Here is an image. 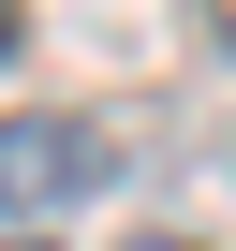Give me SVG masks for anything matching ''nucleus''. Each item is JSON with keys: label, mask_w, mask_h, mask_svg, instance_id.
<instances>
[{"label": "nucleus", "mask_w": 236, "mask_h": 251, "mask_svg": "<svg viewBox=\"0 0 236 251\" xmlns=\"http://www.w3.org/2000/svg\"><path fill=\"white\" fill-rule=\"evenodd\" d=\"M118 177V148L89 118H0V222H45V207H89Z\"/></svg>", "instance_id": "1"}, {"label": "nucleus", "mask_w": 236, "mask_h": 251, "mask_svg": "<svg viewBox=\"0 0 236 251\" xmlns=\"http://www.w3.org/2000/svg\"><path fill=\"white\" fill-rule=\"evenodd\" d=\"M0 59H15V0H0Z\"/></svg>", "instance_id": "2"}, {"label": "nucleus", "mask_w": 236, "mask_h": 251, "mask_svg": "<svg viewBox=\"0 0 236 251\" xmlns=\"http://www.w3.org/2000/svg\"><path fill=\"white\" fill-rule=\"evenodd\" d=\"M0 251H59V236H0Z\"/></svg>", "instance_id": "3"}, {"label": "nucleus", "mask_w": 236, "mask_h": 251, "mask_svg": "<svg viewBox=\"0 0 236 251\" xmlns=\"http://www.w3.org/2000/svg\"><path fill=\"white\" fill-rule=\"evenodd\" d=\"M133 251H177V236H133Z\"/></svg>", "instance_id": "4"}]
</instances>
